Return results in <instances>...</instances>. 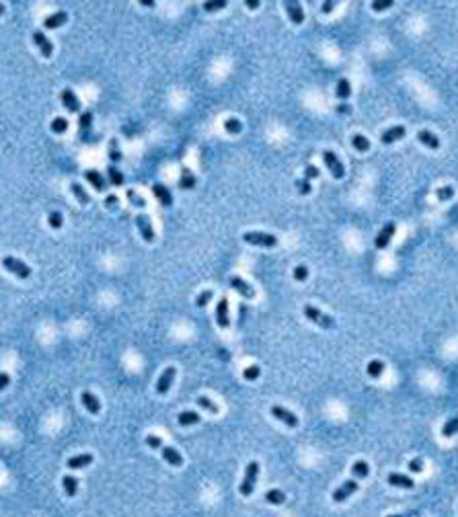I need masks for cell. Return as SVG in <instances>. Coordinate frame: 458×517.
<instances>
[{
	"label": "cell",
	"instance_id": "6da1fadb",
	"mask_svg": "<svg viewBox=\"0 0 458 517\" xmlns=\"http://www.w3.org/2000/svg\"><path fill=\"white\" fill-rule=\"evenodd\" d=\"M257 478H259V464H257V462H251L249 466H247V470H245V478H243V482H241V487H239V491H241L243 497H251V495H253V491H255V485H257Z\"/></svg>",
	"mask_w": 458,
	"mask_h": 517
},
{
	"label": "cell",
	"instance_id": "7a4b0ae2",
	"mask_svg": "<svg viewBox=\"0 0 458 517\" xmlns=\"http://www.w3.org/2000/svg\"><path fill=\"white\" fill-rule=\"evenodd\" d=\"M304 316H306L310 322H314V324H318L320 329H333V318L329 316V314H325V312H320V310L316 308V306H310V304H306L304 306Z\"/></svg>",
	"mask_w": 458,
	"mask_h": 517
},
{
	"label": "cell",
	"instance_id": "3957f363",
	"mask_svg": "<svg viewBox=\"0 0 458 517\" xmlns=\"http://www.w3.org/2000/svg\"><path fill=\"white\" fill-rule=\"evenodd\" d=\"M243 240L249 245L255 247H265V249H274L278 245V238L274 234H265V232H245Z\"/></svg>",
	"mask_w": 458,
	"mask_h": 517
},
{
	"label": "cell",
	"instance_id": "277c9868",
	"mask_svg": "<svg viewBox=\"0 0 458 517\" xmlns=\"http://www.w3.org/2000/svg\"><path fill=\"white\" fill-rule=\"evenodd\" d=\"M2 265H4V269H6L8 273L16 275L19 279H27L29 275H31V267L25 265L21 258H16V257H4V258H2Z\"/></svg>",
	"mask_w": 458,
	"mask_h": 517
},
{
	"label": "cell",
	"instance_id": "5b68a950",
	"mask_svg": "<svg viewBox=\"0 0 458 517\" xmlns=\"http://www.w3.org/2000/svg\"><path fill=\"white\" fill-rule=\"evenodd\" d=\"M323 160H325L327 168L331 170V175H333L335 179H343V177H345V168H343L341 160H339V158L335 156V152L325 150V152H323Z\"/></svg>",
	"mask_w": 458,
	"mask_h": 517
},
{
	"label": "cell",
	"instance_id": "8992f818",
	"mask_svg": "<svg viewBox=\"0 0 458 517\" xmlns=\"http://www.w3.org/2000/svg\"><path fill=\"white\" fill-rule=\"evenodd\" d=\"M358 489H360V487H358V482H355V480H345L341 487H337V489L333 491L331 497H333V501H335V503H343L345 499L351 497Z\"/></svg>",
	"mask_w": 458,
	"mask_h": 517
},
{
	"label": "cell",
	"instance_id": "52a82bcc",
	"mask_svg": "<svg viewBox=\"0 0 458 517\" xmlns=\"http://www.w3.org/2000/svg\"><path fill=\"white\" fill-rule=\"evenodd\" d=\"M136 226H138L142 238L146 243H154V230H152V224H150V218L146 214H138L136 216Z\"/></svg>",
	"mask_w": 458,
	"mask_h": 517
},
{
	"label": "cell",
	"instance_id": "ba28073f",
	"mask_svg": "<svg viewBox=\"0 0 458 517\" xmlns=\"http://www.w3.org/2000/svg\"><path fill=\"white\" fill-rule=\"evenodd\" d=\"M271 415H274L278 421L286 423L288 427H298V417L294 415L292 410H288V408H284V406H280V404L271 406Z\"/></svg>",
	"mask_w": 458,
	"mask_h": 517
},
{
	"label": "cell",
	"instance_id": "9c48e42d",
	"mask_svg": "<svg viewBox=\"0 0 458 517\" xmlns=\"http://www.w3.org/2000/svg\"><path fill=\"white\" fill-rule=\"evenodd\" d=\"M395 230H397V224L395 222H388L386 226L378 232V236H376V240H374V245H376V249H386L388 245H391V240H393V234H395Z\"/></svg>",
	"mask_w": 458,
	"mask_h": 517
},
{
	"label": "cell",
	"instance_id": "30bf717a",
	"mask_svg": "<svg viewBox=\"0 0 458 517\" xmlns=\"http://www.w3.org/2000/svg\"><path fill=\"white\" fill-rule=\"evenodd\" d=\"M33 41H35V45L39 47V54H41L43 58H52L54 45H52V41L45 37L43 31H35V33H33Z\"/></svg>",
	"mask_w": 458,
	"mask_h": 517
},
{
	"label": "cell",
	"instance_id": "8fae6325",
	"mask_svg": "<svg viewBox=\"0 0 458 517\" xmlns=\"http://www.w3.org/2000/svg\"><path fill=\"white\" fill-rule=\"evenodd\" d=\"M284 8H286L288 16H290V21L294 25H302L304 23V10H302L300 2H296V0H288V2H284Z\"/></svg>",
	"mask_w": 458,
	"mask_h": 517
},
{
	"label": "cell",
	"instance_id": "7c38bea8",
	"mask_svg": "<svg viewBox=\"0 0 458 517\" xmlns=\"http://www.w3.org/2000/svg\"><path fill=\"white\" fill-rule=\"evenodd\" d=\"M230 285H232L236 291H239V294H241L243 298H247V300H253V298H255V289H253V287H251L243 277H239V275H232V277H230Z\"/></svg>",
	"mask_w": 458,
	"mask_h": 517
},
{
	"label": "cell",
	"instance_id": "4fadbf2b",
	"mask_svg": "<svg viewBox=\"0 0 458 517\" xmlns=\"http://www.w3.org/2000/svg\"><path fill=\"white\" fill-rule=\"evenodd\" d=\"M175 374H177V370H175V368H166V370L160 374L158 382H156V392H158V394H166V392H168V388L173 386Z\"/></svg>",
	"mask_w": 458,
	"mask_h": 517
},
{
	"label": "cell",
	"instance_id": "5bb4252c",
	"mask_svg": "<svg viewBox=\"0 0 458 517\" xmlns=\"http://www.w3.org/2000/svg\"><path fill=\"white\" fill-rule=\"evenodd\" d=\"M216 322L220 329H228L230 326V316H228V300L222 298L216 306Z\"/></svg>",
	"mask_w": 458,
	"mask_h": 517
},
{
	"label": "cell",
	"instance_id": "9a60e30c",
	"mask_svg": "<svg viewBox=\"0 0 458 517\" xmlns=\"http://www.w3.org/2000/svg\"><path fill=\"white\" fill-rule=\"evenodd\" d=\"M60 99H62V103H64V107L70 111V113H78V111H80V101H78V97L74 95L72 89H64V91L60 93Z\"/></svg>",
	"mask_w": 458,
	"mask_h": 517
},
{
	"label": "cell",
	"instance_id": "2e32d148",
	"mask_svg": "<svg viewBox=\"0 0 458 517\" xmlns=\"http://www.w3.org/2000/svg\"><path fill=\"white\" fill-rule=\"evenodd\" d=\"M386 480H388V485H391V487H399V489H413L415 487V482H413L411 476L399 474V472H391Z\"/></svg>",
	"mask_w": 458,
	"mask_h": 517
},
{
	"label": "cell",
	"instance_id": "e0dca14e",
	"mask_svg": "<svg viewBox=\"0 0 458 517\" xmlns=\"http://www.w3.org/2000/svg\"><path fill=\"white\" fill-rule=\"evenodd\" d=\"M152 193H154V197L160 201V205H164V208H171V205H173V195H171V191H168L162 183L152 185Z\"/></svg>",
	"mask_w": 458,
	"mask_h": 517
},
{
	"label": "cell",
	"instance_id": "ac0fdd59",
	"mask_svg": "<svg viewBox=\"0 0 458 517\" xmlns=\"http://www.w3.org/2000/svg\"><path fill=\"white\" fill-rule=\"evenodd\" d=\"M160 454H162V460L164 462H168L171 466H175V468H179V466H183V456L175 450V447H168V445H162L160 447Z\"/></svg>",
	"mask_w": 458,
	"mask_h": 517
},
{
	"label": "cell",
	"instance_id": "d6986e66",
	"mask_svg": "<svg viewBox=\"0 0 458 517\" xmlns=\"http://www.w3.org/2000/svg\"><path fill=\"white\" fill-rule=\"evenodd\" d=\"M66 21H68L66 10H58V12H54V14L45 16V19H43V27H45V29H58V27H62Z\"/></svg>",
	"mask_w": 458,
	"mask_h": 517
},
{
	"label": "cell",
	"instance_id": "ffe728a7",
	"mask_svg": "<svg viewBox=\"0 0 458 517\" xmlns=\"http://www.w3.org/2000/svg\"><path fill=\"white\" fill-rule=\"evenodd\" d=\"M84 179H87L97 191H105V187H107V183H105V179H103V175H101L99 170H93V168H89V170H84Z\"/></svg>",
	"mask_w": 458,
	"mask_h": 517
},
{
	"label": "cell",
	"instance_id": "44dd1931",
	"mask_svg": "<svg viewBox=\"0 0 458 517\" xmlns=\"http://www.w3.org/2000/svg\"><path fill=\"white\" fill-rule=\"evenodd\" d=\"M80 400H82L84 408H87L91 415H97V412L101 410V402H99V398H97L93 392H82V394H80Z\"/></svg>",
	"mask_w": 458,
	"mask_h": 517
},
{
	"label": "cell",
	"instance_id": "7402d4cb",
	"mask_svg": "<svg viewBox=\"0 0 458 517\" xmlns=\"http://www.w3.org/2000/svg\"><path fill=\"white\" fill-rule=\"evenodd\" d=\"M407 133V129L403 128V126H395V128H391V129H386L384 133H382V137H380V142L382 144H393V142H397V140H401V137Z\"/></svg>",
	"mask_w": 458,
	"mask_h": 517
},
{
	"label": "cell",
	"instance_id": "603a6c76",
	"mask_svg": "<svg viewBox=\"0 0 458 517\" xmlns=\"http://www.w3.org/2000/svg\"><path fill=\"white\" fill-rule=\"evenodd\" d=\"M417 140H419L421 144H426L428 148H432V150H438V148H440L438 135L432 133L430 129H421V131H417Z\"/></svg>",
	"mask_w": 458,
	"mask_h": 517
},
{
	"label": "cell",
	"instance_id": "cb8c5ba5",
	"mask_svg": "<svg viewBox=\"0 0 458 517\" xmlns=\"http://www.w3.org/2000/svg\"><path fill=\"white\" fill-rule=\"evenodd\" d=\"M89 464H93V456L91 454H78V456H72L70 460H68V468H70V470H80L84 466H89Z\"/></svg>",
	"mask_w": 458,
	"mask_h": 517
},
{
	"label": "cell",
	"instance_id": "d4e9b609",
	"mask_svg": "<svg viewBox=\"0 0 458 517\" xmlns=\"http://www.w3.org/2000/svg\"><path fill=\"white\" fill-rule=\"evenodd\" d=\"M62 487H64V493H66L68 497H74V495L78 493V478L66 474V476L62 478Z\"/></svg>",
	"mask_w": 458,
	"mask_h": 517
},
{
	"label": "cell",
	"instance_id": "484cf974",
	"mask_svg": "<svg viewBox=\"0 0 458 517\" xmlns=\"http://www.w3.org/2000/svg\"><path fill=\"white\" fill-rule=\"evenodd\" d=\"M177 421H179V425H183V427H189V425L199 423L201 419H199V415H197L195 410H183V412H179Z\"/></svg>",
	"mask_w": 458,
	"mask_h": 517
},
{
	"label": "cell",
	"instance_id": "4316f807",
	"mask_svg": "<svg viewBox=\"0 0 458 517\" xmlns=\"http://www.w3.org/2000/svg\"><path fill=\"white\" fill-rule=\"evenodd\" d=\"M265 501L271 505H284L286 503V493L280 489H271L265 493Z\"/></svg>",
	"mask_w": 458,
	"mask_h": 517
},
{
	"label": "cell",
	"instance_id": "83f0119b",
	"mask_svg": "<svg viewBox=\"0 0 458 517\" xmlns=\"http://www.w3.org/2000/svg\"><path fill=\"white\" fill-rule=\"evenodd\" d=\"M366 372H368L370 378H380V374L384 372V361H380V359H372L370 364H368V368H366Z\"/></svg>",
	"mask_w": 458,
	"mask_h": 517
},
{
	"label": "cell",
	"instance_id": "f1b7e54d",
	"mask_svg": "<svg viewBox=\"0 0 458 517\" xmlns=\"http://www.w3.org/2000/svg\"><path fill=\"white\" fill-rule=\"evenodd\" d=\"M179 187H181V189H193V187H195V175H193L191 170L183 168V175H181V179H179Z\"/></svg>",
	"mask_w": 458,
	"mask_h": 517
},
{
	"label": "cell",
	"instance_id": "f546056e",
	"mask_svg": "<svg viewBox=\"0 0 458 517\" xmlns=\"http://www.w3.org/2000/svg\"><path fill=\"white\" fill-rule=\"evenodd\" d=\"M335 93H337L339 99H343V101H345V99L351 95V84H349V80H347V78H341V80H339V82H337Z\"/></svg>",
	"mask_w": 458,
	"mask_h": 517
},
{
	"label": "cell",
	"instance_id": "4dcf8cb0",
	"mask_svg": "<svg viewBox=\"0 0 458 517\" xmlns=\"http://www.w3.org/2000/svg\"><path fill=\"white\" fill-rule=\"evenodd\" d=\"M368 472H370V468H368V464H366L364 460L353 462V466H351V474H353L355 478H366V476H368Z\"/></svg>",
	"mask_w": 458,
	"mask_h": 517
},
{
	"label": "cell",
	"instance_id": "1f68e13d",
	"mask_svg": "<svg viewBox=\"0 0 458 517\" xmlns=\"http://www.w3.org/2000/svg\"><path fill=\"white\" fill-rule=\"evenodd\" d=\"M109 158H111V162H115V164L122 162V158H124V156H122V150H120V142H117L115 137H113V140H109Z\"/></svg>",
	"mask_w": 458,
	"mask_h": 517
},
{
	"label": "cell",
	"instance_id": "d6a6232c",
	"mask_svg": "<svg viewBox=\"0 0 458 517\" xmlns=\"http://www.w3.org/2000/svg\"><path fill=\"white\" fill-rule=\"evenodd\" d=\"M70 189H72V193L76 195V199H78V203H82V205H87L89 201H91V197H89V193L82 189V185L80 183H72L70 185Z\"/></svg>",
	"mask_w": 458,
	"mask_h": 517
},
{
	"label": "cell",
	"instance_id": "836d02e7",
	"mask_svg": "<svg viewBox=\"0 0 458 517\" xmlns=\"http://www.w3.org/2000/svg\"><path fill=\"white\" fill-rule=\"evenodd\" d=\"M456 433H458V417H452V419H448V421L444 423L442 435H444V437H452V435H456Z\"/></svg>",
	"mask_w": 458,
	"mask_h": 517
},
{
	"label": "cell",
	"instance_id": "e575fe53",
	"mask_svg": "<svg viewBox=\"0 0 458 517\" xmlns=\"http://www.w3.org/2000/svg\"><path fill=\"white\" fill-rule=\"evenodd\" d=\"M351 146L358 150V152H368V150H370V142L366 140L362 133H355V135L351 137Z\"/></svg>",
	"mask_w": 458,
	"mask_h": 517
},
{
	"label": "cell",
	"instance_id": "d590c367",
	"mask_svg": "<svg viewBox=\"0 0 458 517\" xmlns=\"http://www.w3.org/2000/svg\"><path fill=\"white\" fill-rule=\"evenodd\" d=\"M47 224L52 226L54 230H60L62 228V224H64V216H62V212H49L47 214Z\"/></svg>",
	"mask_w": 458,
	"mask_h": 517
},
{
	"label": "cell",
	"instance_id": "8d00e7d4",
	"mask_svg": "<svg viewBox=\"0 0 458 517\" xmlns=\"http://www.w3.org/2000/svg\"><path fill=\"white\" fill-rule=\"evenodd\" d=\"M107 177H109V183L111 185H115V187H120V185H124V175L120 170H117L113 164L107 168Z\"/></svg>",
	"mask_w": 458,
	"mask_h": 517
},
{
	"label": "cell",
	"instance_id": "74e56055",
	"mask_svg": "<svg viewBox=\"0 0 458 517\" xmlns=\"http://www.w3.org/2000/svg\"><path fill=\"white\" fill-rule=\"evenodd\" d=\"M224 129H226L228 133H241V129H243V124L239 122V119L230 117V119H226V122H224Z\"/></svg>",
	"mask_w": 458,
	"mask_h": 517
},
{
	"label": "cell",
	"instance_id": "f35d334b",
	"mask_svg": "<svg viewBox=\"0 0 458 517\" xmlns=\"http://www.w3.org/2000/svg\"><path fill=\"white\" fill-rule=\"evenodd\" d=\"M126 195H128V199H130V203L134 205V208H140V210H142V208H146V201H144V197H140L138 193L134 191V189H130V191H128Z\"/></svg>",
	"mask_w": 458,
	"mask_h": 517
},
{
	"label": "cell",
	"instance_id": "ab89813d",
	"mask_svg": "<svg viewBox=\"0 0 458 517\" xmlns=\"http://www.w3.org/2000/svg\"><path fill=\"white\" fill-rule=\"evenodd\" d=\"M49 128H52V131H54V133H58V135H60V133H66V129H68V122H66L64 117H56Z\"/></svg>",
	"mask_w": 458,
	"mask_h": 517
},
{
	"label": "cell",
	"instance_id": "60d3db41",
	"mask_svg": "<svg viewBox=\"0 0 458 517\" xmlns=\"http://www.w3.org/2000/svg\"><path fill=\"white\" fill-rule=\"evenodd\" d=\"M91 124H93V113H91V111H84V113L80 115V119H78L80 133H82V131H87V129H91Z\"/></svg>",
	"mask_w": 458,
	"mask_h": 517
},
{
	"label": "cell",
	"instance_id": "b9f144b4",
	"mask_svg": "<svg viewBox=\"0 0 458 517\" xmlns=\"http://www.w3.org/2000/svg\"><path fill=\"white\" fill-rule=\"evenodd\" d=\"M212 296H214V291L212 289H203L201 294L195 298V306L197 308H203V306H208V302L212 300Z\"/></svg>",
	"mask_w": 458,
	"mask_h": 517
},
{
	"label": "cell",
	"instance_id": "7bdbcfd3",
	"mask_svg": "<svg viewBox=\"0 0 458 517\" xmlns=\"http://www.w3.org/2000/svg\"><path fill=\"white\" fill-rule=\"evenodd\" d=\"M197 404H199L203 410L212 412V415H216V412H218V406H216V404H214L210 398H206V396H199V398H197Z\"/></svg>",
	"mask_w": 458,
	"mask_h": 517
},
{
	"label": "cell",
	"instance_id": "ee69618b",
	"mask_svg": "<svg viewBox=\"0 0 458 517\" xmlns=\"http://www.w3.org/2000/svg\"><path fill=\"white\" fill-rule=\"evenodd\" d=\"M226 6V0H212V2H203V10L214 12V10H222Z\"/></svg>",
	"mask_w": 458,
	"mask_h": 517
},
{
	"label": "cell",
	"instance_id": "f6af8a7d",
	"mask_svg": "<svg viewBox=\"0 0 458 517\" xmlns=\"http://www.w3.org/2000/svg\"><path fill=\"white\" fill-rule=\"evenodd\" d=\"M436 195H438L440 201H448V199L454 197V189H452V187H440L438 191H436Z\"/></svg>",
	"mask_w": 458,
	"mask_h": 517
},
{
	"label": "cell",
	"instance_id": "bcb514c9",
	"mask_svg": "<svg viewBox=\"0 0 458 517\" xmlns=\"http://www.w3.org/2000/svg\"><path fill=\"white\" fill-rule=\"evenodd\" d=\"M391 6H393V0H374V2H372V10H376V12H382Z\"/></svg>",
	"mask_w": 458,
	"mask_h": 517
},
{
	"label": "cell",
	"instance_id": "7dc6e473",
	"mask_svg": "<svg viewBox=\"0 0 458 517\" xmlns=\"http://www.w3.org/2000/svg\"><path fill=\"white\" fill-rule=\"evenodd\" d=\"M296 189H298V193H302V195H308V193L312 191L308 179H298V181H296Z\"/></svg>",
	"mask_w": 458,
	"mask_h": 517
},
{
	"label": "cell",
	"instance_id": "c3c4849f",
	"mask_svg": "<svg viewBox=\"0 0 458 517\" xmlns=\"http://www.w3.org/2000/svg\"><path fill=\"white\" fill-rule=\"evenodd\" d=\"M259 374H261V370H259L257 366H249V368L243 372L245 380H257V378H259Z\"/></svg>",
	"mask_w": 458,
	"mask_h": 517
},
{
	"label": "cell",
	"instance_id": "681fc988",
	"mask_svg": "<svg viewBox=\"0 0 458 517\" xmlns=\"http://www.w3.org/2000/svg\"><path fill=\"white\" fill-rule=\"evenodd\" d=\"M146 445L152 447V450H160L162 447V439L158 435H146Z\"/></svg>",
	"mask_w": 458,
	"mask_h": 517
},
{
	"label": "cell",
	"instance_id": "f907efd6",
	"mask_svg": "<svg viewBox=\"0 0 458 517\" xmlns=\"http://www.w3.org/2000/svg\"><path fill=\"white\" fill-rule=\"evenodd\" d=\"M306 277H308V269L304 267V265H298V267L294 269V279H296V281H306Z\"/></svg>",
	"mask_w": 458,
	"mask_h": 517
},
{
	"label": "cell",
	"instance_id": "816d5d0a",
	"mask_svg": "<svg viewBox=\"0 0 458 517\" xmlns=\"http://www.w3.org/2000/svg\"><path fill=\"white\" fill-rule=\"evenodd\" d=\"M304 177H306L308 181H310V179H316V177H318V168H316L314 164H306V168H304Z\"/></svg>",
	"mask_w": 458,
	"mask_h": 517
},
{
	"label": "cell",
	"instance_id": "f5cc1de1",
	"mask_svg": "<svg viewBox=\"0 0 458 517\" xmlns=\"http://www.w3.org/2000/svg\"><path fill=\"white\" fill-rule=\"evenodd\" d=\"M409 470L415 472V474L421 472V470H423V460H421V458H413V460L409 462Z\"/></svg>",
	"mask_w": 458,
	"mask_h": 517
},
{
	"label": "cell",
	"instance_id": "db71d44e",
	"mask_svg": "<svg viewBox=\"0 0 458 517\" xmlns=\"http://www.w3.org/2000/svg\"><path fill=\"white\" fill-rule=\"evenodd\" d=\"M10 384V376L6 372H0V390H4Z\"/></svg>",
	"mask_w": 458,
	"mask_h": 517
},
{
	"label": "cell",
	"instance_id": "11a10c76",
	"mask_svg": "<svg viewBox=\"0 0 458 517\" xmlns=\"http://www.w3.org/2000/svg\"><path fill=\"white\" fill-rule=\"evenodd\" d=\"M117 201H120V199H117V195H107V199H105V205H107V208H115V205H117Z\"/></svg>",
	"mask_w": 458,
	"mask_h": 517
},
{
	"label": "cell",
	"instance_id": "9f6ffc18",
	"mask_svg": "<svg viewBox=\"0 0 458 517\" xmlns=\"http://www.w3.org/2000/svg\"><path fill=\"white\" fill-rule=\"evenodd\" d=\"M333 8H335V2H333V0H327V2H323V12H325V14H329Z\"/></svg>",
	"mask_w": 458,
	"mask_h": 517
},
{
	"label": "cell",
	"instance_id": "6f0895ef",
	"mask_svg": "<svg viewBox=\"0 0 458 517\" xmlns=\"http://www.w3.org/2000/svg\"><path fill=\"white\" fill-rule=\"evenodd\" d=\"M245 4H247V8H257V6H259V0H247Z\"/></svg>",
	"mask_w": 458,
	"mask_h": 517
},
{
	"label": "cell",
	"instance_id": "680465c9",
	"mask_svg": "<svg viewBox=\"0 0 458 517\" xmlns=\"http://www.w3.org/2000/svg\"><path fill=\"white\" fill-rule=\"evenodd\" d=\"M337 111L345 115V113H349V107H347V105H345V103H343V105H339V107H337Z\"/></svg>",
	"mask_w": 458,
	"mask_h": 517
},
{
	"label": "cell",
	"instance_id": "91938a15",
	"mask_svg": "<svg viewBox=\"0 0 458 517\" xmlns=\"http://www.w3.org/2000/svg\"><path fill=\"white\" fill-rule=\"evenodd\" d=\"M140 4H142V6H154V2H152V0H140Z\"/></svg>",
	"mask_w": 458,
	"mask_h": 517
},
{
	"label": "cell",
	"instance_id": "94428289",
	"mask_svg": "<svg viewBox=\"0 0 458 517\" xmlns=\"http://www.w3.org/2000/svg\"><path fill=\"white\" fill-rule=\"evenodd\" d=\"M2 12H4V4H0V14H2Z\"/></svg>",
	"mask_w": 458,
	"mask_h": 517
},
{
	"label": "cell",
	"instance_id": "6125c7cd",
	"mask_svg": "<svg viewBox=\"0 0 458 517\" xmlns=\"http://www.w3.org/2000/svg\"><path fill=\"white\" fill-rule=\"evenodd\" d=\"M388 517H401V515H388Z\"/></svg>",
	"mask_w": 458,
	"mask_h": 517
}]
</instances>
